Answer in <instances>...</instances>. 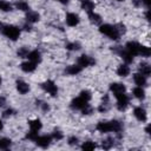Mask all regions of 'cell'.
<instances>
[{
  "label": "cell",
  "mask_w": 151,
  "mask_h": 151,
  "mask_svg": "<svg viewBox=\"0 0 151 151\" xmlns=\"http://www.w3.org/2000/svg\"><path fill=\"white\" fill-rule=\"evenodd\" d=\"M1 83H2V78H1V76H0V86H1Z\"/></svg>",
  "instance_id": "cell-42"
},
{
  "label": "cell",
  "mask_w": 151,
  "mask_h": 151,
  "mask_svg": "<svg viewBox=\"0 0 151 151\" xmlns=\"http://www.w3.org/2000/svg\"><path fill=\"white\" fill-rule=\"evenodd\" d=\"M94 2L92 0H80V7L85 11V12H92L94 11Z\"/></svg>",
  "instance_id": "cell-19"
},
{
  "label": "cell",
  "mask_w": 151,
  "mask_h": 151,
  "mask_svg": "<svg viewBox=\"0 0 151 151\" xmlns=\"http://www.w3.org/2000/svg\"><path fill=\"white\" fill-rule=\"evenodd\" d=\"M133 81H134V84L137 86H142V87L143 86H146V84H147L146 77L143 76V74H140L139 72H137V73L133 74Z\"/></svg>",
  "instance_id": "cell-18"
},
{
  "label": "cell",
  "mask_w": 151,
  "mask_h": 151,
  "mask_svg": "<svg viewBox=\"0 0 151 151\" xmlns=\"http://www.w3.org/2000/svg\"><path fill=\"white\" fill-rule=\"evenodd\" d=\"M133 116L142 123L146 122L147 120V113L145 111V109H143L142 106H137L133 109Z\"/></svg>",
  "instance_id": "cell-12"
},
{
  "label": "cell",
  "mask_w": 151,
  "mask_h": 151,
  "mask_svg": "<svg viewBox=\"0 0 151 151\" xmlns=\"http://www.w3.org/2000/svg\"><path fill=\"white\" fill-rule=\"evenodd\" d=\"M138 72L147 78L150 76V73H151V66L147 63H140L139 66H138Z\"/></svg>",
  "instance_id": "cell-21"
},
{
  "label": "cell",
  "mask_w": 151,
  "mask_h": 151,
  "mask_svg": "<svg viewBox=\"0 0 151 151\" xmlns=\"http://www.w3.org/2000/svg\"><path fill=\"white\" fill-rule=\"evenodd\" d=\"M124 47H125V50H126L130 54H132L133 57L140 54V47H142V45H140L139 42H137V41H127Z\"/></svg>",
  "instance_id": "cell-10"
},
{
  "label": "cell",
  "mask_w": 151,
  "mask_h": 151,
  "mask_svg": "<svg viewBox=\"0 0 151 151\" xmlns=\"http://www.w3.org/2000/svg\"><path fill=\"white\" fill-rule=\"evenodd\" d=\"M87 14H88V19H90V21L92 24H94V25H101V17L98 13H96L94 11H92V12H88Z\"/></svg>",
  "instance_id": "cell-23"
},
{
  "label": "cell",
  "mask_w": 151,
  "mask_h": 151,
  "mask_svg": "<svg viewBox=\"0 0 151 151\" xmlns=\"http://www.w3.org/2000/svg\"><path fill=\"white\" fill-rule=\"evenodd\" d=\"M71 107L73 110H79L83 112V114H90L92 113V107L90 106L88 101L85 100L84 98H81L80 96H78L77 98H74L71 101Z\"/></svg>",
  "instance_id": "cell-3"
},
{
  "label": "cell",
  "mask_w": 151,
  "mask_h": 151,
  "mask_svg": "<svg viewBox=\"0 0 151 151\" xmlns=\"http://www.w3.org/2000/svg\"><path fill=\"white\" fill-rule=\"evenodd\" d=\"M97 147V144L92 140H87V142H84L83 145H81V149L85 150V151H91V150H94Z\"/></svg>",
  "instance_id": "cell-28"
},
{
  "label": "cell",
  "mask_w": 151,
  "mask_h": 151,
  "mask_svg": "<svg viewBox=\"0 0 151 151\" xmlns=\"http://www.w3.org/2000/svg\"><path fill=\"white\" fill-rule=\"evenodd\" d=\"M26 20L29 24H34V22L40 20V14L38 12H34V11H28L26 14Z\"/></svg>",
  "instance_id": "cell-20"
},
{
  "label": "cell",
  "mask_w": 151,
  "mask_h": 151,
  "mask_svg": "<svg viewBox=\"0 0 151 151\" xmlns=\"http://www.w3.org/2000/svg\"><path fill=\"white\" fill-rule=\"evenodd\" d=\"M78 143V138L77 137H70L68 138V144L70 145H74V144H77Z\"/></svg>",
  "instance_id": "cell-37"
},
{
  "label": "cell",
  "mask_w": 151,
  "mask_h": 151,
  "mask_svg": "<svg viewBox=\"0 0 151 151\" xmlns=\"http://www.w3.org/2000/svg\"><path fill=\"white\" fill-rule=\"evenodd\" d=\"M13 110L12 109H8V110H6L5 112H4V117H8V116H12L13 114Z\"/></svg>",
  "instance_id": "cell-38"
},
{
  "label": "cell",
  "mask_w": 151,
  "mask_h": 151,
  "mask_svg": "<svg viewBox=\"0 0 151 151\" xmlns=\"http://www.w3.org/2000/svg\"><path fill=\"white\" fill-rule=\"evenodd\" d=\"M52 140H53V138H52L51 134H42V136H39V134H38L33 142H34L38 146H40V147H42V149H46V147L50 146V144H51Z\"/></svg>",
  "instance_id": "cell-8"
},
{
  "label": "cell",
  "mask_w": 151,
  "mask_h": 151,
  "mask_svg": "<svg viewBox=\"0 0 151 151\" xmlns=\"http://www.w3.org/2000/svg\"><path fill=\"white\" fill-rule=\"evenodd\" d=\"M41 88L47 92L48 94H51L52 97H55L58 94V86L53 80H46L41 84Z\"/></svg>",
  "instance_id": "cell-7"
},
{
  "label": "cell",
  "mask_w": 151,
  "mask_h": 151,
  "mask_svg": "<svg viewBox=\"0 0 151 151\" xmlns=\"http://www.w3.org/2000/svg\"><path fill=\"white\" fill-rule=\"evenodd\" d=\"M77 64H78L80 67L84 68V67H88V66L94 65V64H96V60H94L92 57L87 55V54H81V55L78 58Z\"/></svg>",
  "instance_id": "cell-11"
},
{
  "label": "cell",
  "mask_w": 151,
  "mask_h": 151,
  "mask_svg": "<svg viewBox=\"0 0 151 151\" xmlns=\"http://www.w3.org/2000/svg\"><path fill=\"white\" fill-rule=\"evenodd\" d=\"M113 145V142H111V139H106L103 142V147L104 149H110Z\"/></svg>",
  "instance_id": "cell-36"
},
{
  "label": "cell",
  "mask_w": 151,
  "mask_h": 151,
  "mask_svg": "<svg viewBox=\"0 0 151 151\" xmlns=\"http://www.w3.org/2000/svg\"><path fill=\"white\" fill-rule=\"evenodd\" d=\"M27 53H28V50H27L26 47H22V48H20V50L18 51V55H19L20 58H25V57L27 55Z\"/></svg>",
  "instance_id": "cell-35"
},
{
  "label": "cell",
  "mask_w": 151,
  "mask_h": 151,
  "mask_svg": "<svg viewBox=\"0 0 151 151\" xmlns=\"http://www.w3.org/2000/svg\"><path fill=\"white\" fill-rule=\"evenodd\" d=\"M15 85H17V90H18V92L21 93V94H26V93L29 91V85H28L26 81L21 80V79L17 80Z\"/></svg>",
  "instance_id": "cell-16"
},
{
  "label": "cell",
  "mask_w": 151,
  "mask_h": 151,
  "mask_svg": "<svg viewBox=\"0 0 151 151\" xmlns=\"http://www.w3.org/2000/svg\"><path fill=\"white\" fill-rule=\"evenodd\" d=\"M81 70H83V67H80L78 64L77 65H70V66L66 67L65 73L70 74V76H76V74H79L81 72Z\"/></svg>",
  "instance_id": "cell-22"
},
{
  "label": "cell",
  "mask_w": 151,
  "mask_h": 151,
  "mask_svg": "<svg viewBox=\"0 0 151 151\" xmlns=\"http://www.w3.org/2000/svg\"><path fill=\"white\" fill-rule=\"evenodd\" d=\"M150 53H151V51H150V48L147 47V46H144V45H142V47H140V54L139 55H142V57H150Z\"/></svg>",
  "instance_id": "cell-32"
},
{
  "label": "cell",
  "mask_w": 151,
  "mask_h": 151,
  "mask_svg": "<svg viewBox=\"0 0 151 151\" xmlns=\"http://www.w3.org/2000/svg\"><path fill=\"white\" fill-rule=\"evenodd\" d=\"M134 5L136 6H145V7H149L150 6V0H133Z\"/></svg>",
  "instance_id": "cell-34"
},
{
  "label": "cell",
  "mask_w": 151,
  "mask_h": 151,
  "mask_svg": "<svg viewBox=\"0 0 151 151\" xmlns=\"http://www.w3.org/2000/svg\"><path fill=\"white\" fill-rule=\"evenodd\" d=\"M2 127H4V123H2V120L0 119V131L2 130Z\"/></svg>",
  "instance_id": "cell-41"
},
{
  "label": "cell",
  "mask_w": 151,
  "mask_h": 151,
  "mask_svg": "<svg viewBox=\"0 0 151 151\" xmlns=\"http://www.w3.org/2000/svg\"><path fill=\"white\" fill-rule=\"evenodd\" d=\"M113 51H114L117 54H119V57L125 61V64H131V63L133 61V55L130 54V53L125 50V47L117 46L116 48H113Z\"/></svg>",
  "instance_id": "cell-9"
},
{
  "label": "cell",
  "mask_w": 151,
  "mask_h": 151,
  "mask_svg": "<svg viewBox=\"0 0 151 151\" xmlns=\"http://www.w3.org/2000/svg\"><path fill=\"white\" fill-rule=\"evenodd\" d=\"M0 31H1V33L6 38H8L12 41L18 40V38L20 37V33H21L20 28L17 27V26H14V25H1Z\"/></svg>",
  "instance_id": "cell-4"
},
{
  "label": "cell",
  "mask_w": 151,
  "mask_h": 151,
  "mask_svg": "<svg viewBox=\"0 0 151 151\" xmlns=\"http://www.w3.org/2000/svg\"><path fill=\"white\" fill-rule=\"evenodd\" d=\"M114 97H116V99H117V109H118L119 111L126 110V107L129 106V103H130V98H129V96L126 94V92L116 94Z\"/></svg>",
  "instance_id": "cell-6"
},
{
  "label": "cell",
  "mask_w": 151,
  "mask_h": 151,
  "mask_svg": "<svg viewBox=\"0 0 151 151\" xmlns=\"http://www.w3.org/2000/svg\"><path fill=\"white\" fill-rule=\"evenodd\" d=\"M99 32L106 37H109L111 40H118L122 35V33L125 32L124 25H110V24H101L99 26Z\"/></svg>",
  "instance_id": "cell-1"
},
{
  "label": "cell",
  "mask_w": 151,
  "mask_h": 151,
  "mask_svg": "<svg viewBox=\"0 0 151 151\" xmlns=\"http://www.w3.org/2000/svg\"><path fill=\"white\" fill-rule=\"evenodd\" d=\"M5 104V98L4 97H0V106H2Z\"/></svg>",
  "instance_id": "cell-40"
},
{
  "label": "cell",
  "mask_w": 151,
  "mask_h": 151,
  "mask_svg": "<svg viewBox=\"0 0 151 151\" xmlns=\"http://www.w3.org/2000/svg\"><path fill=\"white\" fill-rule=\"evenodd\" d=\"M79 96H80L81 98H84L85 100H87V101H90L91 98H92V94H91V92H90L88 90H83V91L79 93Z\"/></svg>",
  "instance_id": "cell-31"
},
{
  "label": "cell",
  "mask_w": 151,
  "mask_h": 151,
  "mask_svg": "<svg viewBox=\"0 0 151 151\" xmlns=\"http://www.w3.org/2000/svg\"><path fill=\"white\" fill-rule=\"evenodd\" d=\"M15 8L19 9V11H22V12H28L29 11V5H28V2H26L24 0H18L15 2Z\"/></svg>",
  "instance_id": "cell-26"
},
{
  "label": "cell",
  "mask_w": 151,
  "mask_h": 151,
  "mask_svg": "<svg viewBox=\"0 0 151 151\" xmlns=\"http://www.w3.org/2000/svg\"><path fill=\"white\" fill-rule=\"evenodd\" d=\"M58 2H60V4H64V5H66V4H68V1L70 0H57Z\"/></svg>",
  "instance_id": "cell-39"
},
{
  "label": "cell",
  "mask_w": 151,
  "mask_h": 151,
  "mask_svg": "<svg viewBox=\"0 0 151 151\" xmlns=\"http://www.w3.org/2000/svg\"><path fill=\"white\" fill-rule=\"evenodd\" d=\"M96 129L101 133L107 132H116L117 134H120L123 131V124L118 120H110V122H99L96 126Z\"/></svg>",
  "instance_id": "cell-2"
},
{
  "label": "cell",
  "mask_w": 151,
  "mask_h": 151,
  "mask_svg": "<svg viewBox=\"0 0 151 151\" xmlns=\"http://www.w3.org/2000/svg\"><path fill=\"white\" fill-rule=\"evenodd\" d=\"M116 1H125V0H116Z\"/></svg>",
  "instance_id": "cell-43"
},
{
  "label": "cell",
  "mask_w": 151,
  "mask_h": 151,
  "mask_svg": "<svg viewBox=\"0 0 151 151\" xmlns=\"http://www.w3.org/2000/svg\"><path fill=\"white\" fill-rule=\"evenodd\" d=\"M79 22H80V18H79L78 14L72 13V12H70V13L66 14V24H67L70 27H74V26H77Z\"/></svg>",
  "instance_id": "cell-13"
},
{
  "label": "cell",
  "mask_w": 151,
  "mask_h": 151,
  "mask_svg": "<svg viewBox=\"0 0 151 151\" xmlns=\"http://www.w3.org/2000/svg\"><path fill=\"white\" fill-rule=\"evenodd\" d=\"M130 73V67L127 64H123L117 68V74L119 77H127Z\"/></svg>",
  "instance_id": "cell-25"
},
{
  "label": "cell",
  "mask_w": 151,
  "mask_h": 151,
  "mask_svg": "<svg viewBox=\"0 0 151 151\" xmlns=\"http://www.w3.org/2000/svg\"><path fill=\"white\" fill-rule=\"evenodd\" d=\"M12 4H9L8 1L5 0H0V11L2 12H11L12 11Z\"/></svg>",
  "instance_id": "cell-29"
},
{
  "label": "cell",
  "mask_w": 151,
  "mask_h": 151,
  "mask_svg": "<svg viewBox=\"0 0 151 151\" xmlns=\"http://www.w3.org/2000/svg\"><path fill=\"white\" fill-rule=\"evenodd\" d=\"M66 48L70 50V51H78L80 48V44L77 42V41H73V42H67L66 44Z\"/></svg>",
  "instance_id": "cell-30"
},
{
  "label": "cell",
  "mask_w": 151,
  "mask_h": 151,
  "mask_svg": "<svg viewBox=\"0 0 151 151\" xmlns=\"http://www.w3.org/2000/svg\"><path fill=\"white\" fill-rule=\"evenodd\" d=\"M11 145H12V140L9 138H6V137L0 138V149L1 150H7L11 147Z\"/></svg>",
  "instance_id": "cell-27"
},
{
  "label": "cell",
  "mask_w": 151,
  "mask_h": 151,
  "mask_svg": "<svg viewBox=\"0 0 151 151\" xmlns=\"http://www.w3.org/2000/svg\"><path fill=\"white\" fill-rule=\"evenodd\" d=\"M20 68H21L24 72H26V73H31V72L35 71V68H37V64L33 63V61L27 60V61H25V63H22V64L20 65Z\"/></svg>",
  "instance_id": "cell-17"
},
{
  "label": "cell",
  "mask_w": 151,
  "mask_h": 151,
  "mask_svg": "<svg viewBox=\"0 0 151 151\" xmlns=\"http://www.w3.org/2000/svg\"><path fill=\"white\" fill-rule=\"evenodd\" d=\"M26 58L29 60V61H33L35 64H39L41 61V53L38 51V50H33V51H29L26 55Z\"/></svg>",
  "instance_id": "cell-15"
},
{
  "label": "cell",
  "mask_w": 151,
  "mask_h": 151,
  "mask_svg": "<svg viewBox=\"0 0 151 151\" xmlns=\"http://www.w3.org/2000/svg\"><path fill=\"white\" fill-rule=\"evenodd\" d=\"M110 91L113 93V96H116V94L126 92V87L122 83H112V84H110Z\"/></svg>",
  "instance_id": "cell-14"
},
{
  "label": "cell",
  "mask_w": 151,
  "mask_h": 151,
  "mask_svg": "<svg viewBox=\"0 0 151 151\" xmlns=\"http://www.w3.org/2000/svg\"><path fill=\"white\" fill-rule=\"evenodd\" d=\"M132 94H133L134 98L140 99V100L145 98V91H144V88H143L142 86H136V87H133Z\"/></svg>",
  "instance_id": "cell-24"
},
{
  "label": "cell",
  "mask_w": 151,
  "mask_h": 151,
  "mask_svg": "<svg viewBox=\"0 0 151 151\" xmlns=\"http://www.w3.org/2000/svg\"><path fill=\"white\" fill-rule=\"evenodd\" d=\"M51 136H52V138H53L54 140H60V139H63V133H61L59 130H54Z\"/></svg>",
  "instance_id": "cell-33"
},
{
  "label": "cell",
  "mask_w": 151,
  "mask_h": 151,
  "mask_svg": "<svg viewBox=\"0 0 151 151\" xmlns=\"http://www.w3.org/2000/svg\"><path fill=\"white\" fill-rule=\"evenodd\" d=\"M28 125H29V131L27 132L26 138L33 142V140L35 139V137L38 136L39 131L41 130V127H42V123H41V120H40V119L35 118V119L29 120V122H28Z\"/></svg>",
  "instance_id": "cell-5"
}]
</instances>
